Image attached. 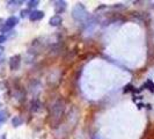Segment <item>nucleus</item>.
I'll return each instance as SVG.
<instances>
[{"mask_svg":"<svg viewBox=\"0 0 154 139\" xmlns=\"http://www.w3.org/2000/svg\"><path fill=\"white\" fill-rule=\"evenodd\" d=\"M12 124L14 126H20L22 124V119L20 117H18V116H15V117L12 119Z\"/></svg>","mask_w":154,"mask_h":139,"instance_id":"nucleus-8","label":"nucleus"},{"mask_svg":"<svg viewBox=\"0 0 154 139\" xmlns=\"http://www.w3.org/2000/svg\"><path fill=\"white\" fill-rule=\"evenodd\" d=\"M63 111H64V102L59 100L58 102H56L55 106L52 107V116L56 118H59L62 116Z\"/></svg>","mask_w":154,"mask_h":139,"instance_id":"nucleus-3","label":"nucleus"},{"mask_svg":"<svg viewBox=\"0 0 154 139\" xmlns=\"http://www.w3.org/2000/svg\"><path fill=\"white\" fill-rule=\"evenodd\" d=\"M30 13H32V12H29V10H22L20 14H21V18H22V19H24V18L29 16V15H30Z\"/></svg>","mask_w":154,"mask_h":139,"instance_id":"nucleus-11","label":"nucleus"},{"mask_svg":"<svg viewBox=\"0 0 154 139\" xmlns=\"http://www.w3.org/2000/svg\"><path fill=\"white\" fill-rule=\"evenodd\" d=\"M6 119H7V114H6V111L0 110V124L4 123Z\"/></svg>","mask_w":154,"mask_h":139,"instance_id":"nucleus-9","label":"nucleus"},{"mask_svg":"<svg viewBox=\"0 0 154 139\" xmlns=\"http://www.w3.org/2000/svg\"><path fill=\"white\" fill-rule=\"evenodd\" d=\"M38 4H40V1H38V0H32V1H28V7H29V8H34V7H36Z\"/></svg>","mask_w":154,"mask_h":139,"instance_id":"nucleus-10","label":"nucleus"},{"mask_svg":"<svg viewBox=\"0 0 154 139\" xmlns=\"http://www.w3.org/2000/svg\"><path fill=\"white\" fill-rule=\"evenodd\" d=\"M50 26H52V27H58L62 22H63V19L59 16V15H55V16H52L51 19H50Z\"/></svg>","mask_w":154,"mask_h":139,"instance_id":"nucleus-7","label":"nucleus"},{"mask_svg":"<svg viewBox=\"0 0 154 139\" xmlns=\"http://www.w3.org/2000/svg\"><path fill=\"white\" fill-rule=\"evenodd\" d=\"M72 16L77 20V21H85L88 18L87 11L85 8V6L82 4H78L73 7V11H72Z\"/></svg>","mask_w":154,"mask_h":139,"instance_id":"nucleus-1","label":"nucleus"},{"mask_svg":"<svg viewBox=\"0 0 154 139\" xmlns=\"http://www.w3.org/2000/svg\"><path fill=\"white\" fill-rule=\"evenodd\" d=\"M18 23H19V19H18L16 16H11V18H8V19L6 20V22L2 24V27L0 28V30H1V32H10Z\"/></svg>","mask_w":154,"mask_h":139,"instance_id":"nucleus-2","label":"nucleus"},{"mask_svg":"<svg viewBox=\"0 0 154 139\" xmlns=\"http://www.w3.org/2000/svg\"><path fill=\"white\" fill-rule=\"evenodd\" d=\"M6 42V36H4V35H0V44L1 43Z\"/></svg>","mask_w":154,"mask_h":139,"instance_id":"nucleus-12","label":"nucleus"},{"mask_svg":"<svg viewBox=\"0 0 154 139\" xmlns=\"http://www.w3.org/2000/svg\"><path fill=\"white\" fill-rule=\"evenodd\" d=\"M2 51H4V49H2V48H0V54H2Z\"/></svg>","mask_w":154,"mask_h":139,"instance_id":"nucleus-13","label":"nucleus"},{"mask_svg":"<svg viewBox=\"0 0 154 139\" xmlns=\"http://www.w3.org/2000/svg\"><path fill=\"white\" fill-rule=\"evenodd\" d=\"M21 58H20V56L19 54H16V56H13L11 58V60H10V67H11V70L13 71H15V70H18L19 67H20V63H21V60H20Z\"/></svg>","mask_w":154,"mask_h":139,"instance_id":"nucleus-4","label":"nucleus"},{"mask_svg":"<svg viewBox=\"0 0 154 139\" xmlns=\"http://www.w3.org/2000/svg\"><path fill=\"white\" fill-rule=\"evenodd\" d=\"M43 18H44V13L41 11H33L30 13V15H29V19L32 21H38V20H41Z\"/></svg>","mask_w":154,"mask_h":139,"instance_id":"nucleus-5","label":"nucleus"},{"mask_svg":"<svg viewBox=\"0 0 154 139\" xmlns=\"http://www.w3.org/2000/svg\"><path fill=\"white\" fill-rule=\"evenodd\" d=\"M0 22H1V20H0Z\"/></svg>","mask_w":154,"mask_h":139,"instance_id":"nucleus-14","label":"nucleus"},{"mask_svg":"<svg viewBox=\"0 0 154 139\" xmlns=\"http://www.w3.org/2000/svg\"><path fill=\"white\" fill-rule=\"evenodd\" d=\"M55 11L57 14H60L66 10V2L65 1H56L55 2Z\"/></svg>","mask_w":154,"mask_h":139,"instance_id":"nucleus-6","label":"nucleus"}]
</instances>
